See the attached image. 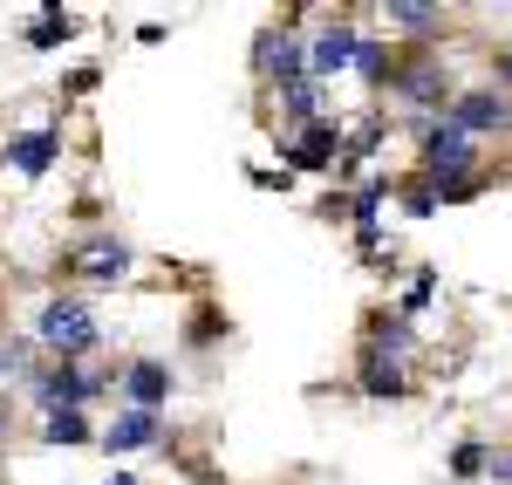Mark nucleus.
<instances>
[{
    "mask_svg": "<svg viewBox=\"0 0 512 485\" xmlns=\"http://www.w3.org/2000/svg\"><path fill=\"white\" fill-rule=\"evenodd\" d=\"M383 21H390V28H410V35H431V28H444V7H424V0H390V7H383Z\"/></svg>",
    "mask_w": 512,
    "mask_h": 485,
    "instance_id": "obj_14",
    "label": "nucleus"
},
{
    "mask_svg": "<svg viewBox=\"0 0 512 485\" xmlns=\"http://www.w3.org/2000/svg\"><path fill=\"white\" fill-rule=\"evenodd\" d=\"M0 485H7V479H0Z\"/></svg>",
    "mask_w": 512,
    "mask_h": 485,
    "instance_id": "obj_26",
    "label": "nucleus"
},
{
    "mask_svg": "<svg viewBox=\"0 0 512 485\" xmlns=\"http://www.w3.org/2000/svg\"><path fill=\"white\" fill-rule=\"evenodd\" d=\"M96 82H103V69H89V62H82V69H69V76H62V96H89Z\"/></svg>",
    "mask_w": 512,
    "mask_h": 485,
    "instance_id": "obj_21",
    "label": "nucleus"
},
{
    "mask_svg": "<svg viewBox=\"0 0 512 485\" xmlns=\"http://www.w3.org/2000/svg\"><path fill=\"white\" fill-rule=\"evenodd\" d=\"M62 151V123H41V130H21V137H7V164L21 171V178H41L48 164Z\"/></svg>",
    "mask_w": 512,
    "mask_h": 485,
    "instance_id": "obj_9",
    "label": "nucleus"
},
{
    "mask_svg": "<svg viewBox=\"0 0 512 485\" xmlns=\"http://www.w3.org/2000/svg\"><path fill=\"white\" fill-rule=\"evenodd\" d=\"M492 479H499V485H512V451L499 458V465H492Z\"/></svg>",
    "mask_w": 512,
    "mask_h": 485,
    "instance_id": "obj_22",
    "label": "nucleus"
},
{
    "mask_svg": "<svg viewBox=\"0 0 512 485\" xmlns=\"http://www.w3.org/2000/svg\"><path fill=\"white\" fill-rule=\"evenodd\" d=\"M403 205H410L417 219H431L437 205H444V185H431V178H417V185H403Z\"/></svg>",
    "mask_w": 512,
    "mask_h": 485,
    "instance_id": "obj_19",
    "label": "nucleus"
},
{
    "mask_svg": "<svg viewBox=\"0 0 512 485\" xmlns=\"http://www.w3.org/2000/svg\"><path fill=\"white\" fill-rule=\"evenodd\" d=\"M69 35H76V21H69L62 7H48V14H41V21H35V28H28L21 41H28V48H62Z\"/></svg>",
    "mask_w": 512,
    "mask_h": 485,
    "instance_id": "obj_17",
    "label": "nucleus"
},
{
    "mask_svg": "<svg viewBox=\"0 0 512 485\" xmlns=\"http://www.w3.org/2000/svg\"><path fill=\"white\" fill-rule=\"evenodd\" d=\"M69 274H82V281H123L130 274V246L123 240H82V246H69Z\"/></svg>",
    "mask_w": 512,
    "mask_h": 485,
    "instance_id": "obj_8",
    "label": "nucleus"
},
{
    "mask_svg": "<svg viewBox=\"0 0 512 485\" xmlns=\"http://www.w3.org/2000/svg\"><path fill=\"white\" fill-rule=\"evenodd\" d=\"M335 151H349V137H342V123H308V130H294V144H287V164L294 171H321V164L335 158Z\"/></svg>",
    "mask_w": 512,
    "mask_h": 485,
    "instance_id": "obj_10",
    "label": "nucleus"
},
{
    "mask_svg": "<svg viewBox=\"0 0 512 485\" xmlns=\"http://www.w3.org/2000/svg\"><path fill=\"white\" fill-rule=\"evenodd\" d=\"M41 438H48V445H89V438H103V431H89V417H82V410H48Z\"/></svg>",
    "mask_w": 512,
    "mask_h": 485,
    "instance_id": "obj_15",
    "label": "nucleus"
},
{
    "mask_svg": "<svg viewBox=\"0 0 512 485\" xmlns=\"http://www.w3.org/2000/svg\"><path fill=\"white\" fill-rule=\"evenodd\" d=\"M123 397H130V410H164L171 404V369L164 363H130L123 369Z\"/></svg>",
    "mask_w": 512,
    "mask_h": 485,
    "instance_id": "obj_13",
    "label": "nucleus"
},
{
    "mask_svg": "<svg viewBox=\"0 0 512 485\" xmlns=\"http://www.w3.org/2000/svg\"><path fill=\"white\" fill-rule=\"evenodd\" d=\"M362 397H376V404H396L403 390H410V376H403V363L396 356H383V349H362Z\"/></svg>",
    "mask_w": 512,
    "mask_h": 485,
    "instance_id": "obj_12",
    "label": "nucleus"
},
{
    "mask_svg": "<svg viewBox=\"0 0 512 485\" xmlns=\"http://www.w3.org/2000/svg\"><path fill=\"white\" fill-rule=\"evenodd\" d=\"M103 485H144V479H130V472H110V479H103Z\"/></svg>",
    "mask_w": 512,
    "mask_h": 485,
    "instance_id": "obj_23",
    "label": "nucleus"
},
{
    "mask_svg": "<svg viewBox=\"0 0 512 485\" xmlns=\"http://www.w3.org/2000/svg\"><path fill=\"white\" fill-rule=\"evenodd\" d=\"M472 164H478V137L472 130H458L451 117H437L431 130H424V178H431V185H444V192L465 185Z\"/></svg>",
    "mask_w": 512,
    "mask_h": 485,
    "instance_id": "obj_2",
    "label": "nucleus"
},
{
    "mask_svg": "<svg viewBox=\"0 0 512 485\" xmlns=\"http://www.w3.org/2000/svg\"><path fill=\"white\" fill-rule=\"evenodd\" d=\"M396 96H403V103H417V110H444V103H458V89H451V76H444V62H437V55L410 62V69L396 76Z\"/></svg>",
    "mask_w": 512,
    "mask_h": 485,
    "instance_id": "obj_5",
    "label": "nucleus"
},
{
    "mask_svg": "<svg viewBox=\"0 0 512 485\" xmlns=\"http://www.w3.org/2000/svg\"><path fill=\"white\" fill-rule=\"evenodd\" d=\"M451 123H458V130H472V137H499V130L512 123V96H499V89H458Z\"/></svg>",
    "mask_w": 512,
    "mask_h": 485,
    "instance_id": "obj_4",
    "label": "nucleus"
},
{
    "mask_svg": "<svg viewBox=\"0 0 512 485\" xmlns=\"http://www.w3.org/2000/svg\"><path fill=\"white\" fill-rule=\"evenodd\" d=\"M492 465H499V458H492V451L478 445V438H465V445L451 451V479H485Z\"/></svg>",
    "mask_w": 512,
    "mask_h": 485,
    "instance_id": "obj_18",
    "label": "nucleus"
},
{
    "mask_svg": "<svg viewBox=\"0 0 512 485\" xmlns=\"http://www.w3.org/2000/svg\"><path fill=\"white\" fill-rule=\"evenodd\" d=\"M35 342L48 349V356L76 363V356H89V349L103 342V328H96V315H89L82 301L55 294V301H41V315H35Z\"/></svg>",
    "mask_w": 512,
    "mask_h": 485,
    "instance_id": "obj_1",
    "label": "nucleus"
},
{
    "mask_svg": "<svg viewBox=\"0 0 512 485\" xmlns=\"http://www.w3.org/2000/svg\"><path fill=\"white\" fill-rule=\"evenodd\" d=\"M0 376H35L28 369V342H0Z\"/></svg>",
    "mask_w": 512,
    "mask_h": 485,
    "instance_id": "obj_20",
    "label": "nucleus"
},
{
    "mask_svg": "<svg viewBox=\"0 0 512 485\" xmlns=\"http://www.w3.org/2000/svg\"><path fill=\"white\" fill-rule=\"evenodd\" d=\"M499 82H512V55H499Z\"/></svg>",
    "mask_w": 512,
    "mask_h": 485,
    "instance_id": "obj_24",
    "label": "nucleus"
},
{
    "mask_svg": "<svg viewBox=\"0 0 512 485\" xmlns=\"http://www.w3.org/2000/svg\"><path fill=\"white\" fill-rule=\"evenodd\" d=\"M103 445H110V451H144V445H164V417H158V410H130V404H123V410H117V424L103 431Z\"/></svg>",
    "mask_w": 512,
    "mask_h": 485,
    "instance_id": "obj_11",
    "label": "nucleus"
},
{
    "mask_svg": "<svg viewBox=\"0 0 512 485\" xmlns=\"http://www.w3.org/2000/svg\"><path fill=\"white\" fill-rule=\"evenodd\" d=\"M355 48H362V35H355L349 21H328L315 41H308V69H315V82H328V76H342L355 62Z\"/></svg>",
    "mask_w": 512,
    "mask_h": 485,
    "instance_id": "obj_7",
    "label": "nucleus"
},
{
    "mask_svg": "<svg viewBox=\"0 0 512 485\" xmlns=\"http://www.w3.org/2000/svg\"><path fill=\"white\" fill-rule=\"evenodd\" d=\"M253 69L274 82V96L280 89H294V82H308L315 69H308V41L301 35H287V28H267V35L253 41Z\"/></svg>",
    "mask_w": 512,
    "mask_h": 485,
    "instance_id": "obj_3",
    "label": "nucleus"
},
{
    "mask_svg": "<svg viewBox=\"0 0 512 485\" xmlns=\"http://www.w3.org/2000/svg\"><path fill=\"white\" fill-rule=\"evenodd\" d=\"M0 438H7V397H0Z\"/></svg>",
    "mask_w": 512,
    "mask_h": 485,
    "instance_id": "obj_25",
    "label": "nucleus"
},
{
    "mask_svg": "<svg viewBox=\"0 0 512 485\" xmlns=\"http://www.w3.org/2000/svg\"><path fill=\"white\" fill-rule=\"evenodd\" d=\"M355 69H362V82H369V89H383V82L396 76V69H390V48H383L376 35H362V48H355Z\"/></svg>",
    "mask_w": 512,
    "mask_h": 485,
    "instance_id": "obj_16",
    "label": "nucleus"
},
{
    "mask_svg": "<svg viewBox=\"0 0 512 485\" xmlns=\"http://www.w3.org/2000/svg\"><path fill=\"white\" fill-rule=\"evenodd\" d=\"M35 397H41L48 410H82L89 397H96V376H82L76 363H48V369L35 376Z\"/></svg>",
    "mask_w": 512,
    "mask_h": 485,
    "instance_id": "obj_6",
    "label": "nucleus"
}]
</instances>
